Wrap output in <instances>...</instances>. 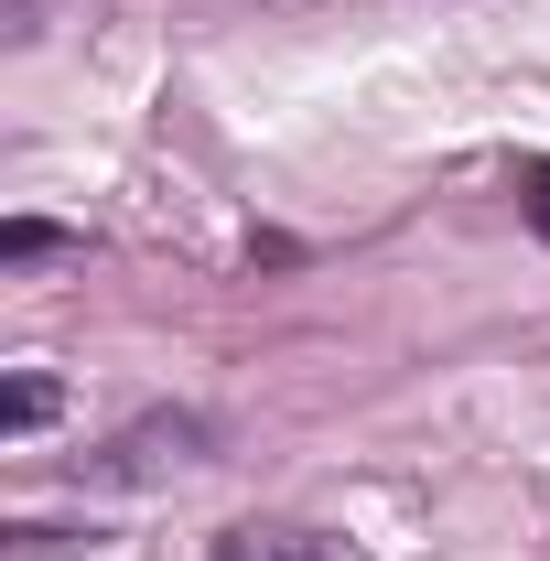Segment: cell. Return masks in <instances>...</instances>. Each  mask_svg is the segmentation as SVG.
Instances as JSON below:
<instances>
[{"instance_id":"1","label":"cell","mask_w":550,"mask_h":561,"mask_svg":"<svg viewBox=\"0 0 550 561\" xmlns=\"http://www.w3.org/2000/svg\"><path fill=\"white\" fill-rule=\"evenodd\" d=\"M55 249H76V238L44 227V216H11V227H0V260H55Z\"/></svg>"},{"instance_id":"2","label":"cell","mask_w":550,"mask_h":561,"mask_svg":"<svg viewBox=\"0 0 550 561\" xmlns=\"http://www.w3.org/2000/svg\"><path fill=\"white\" fill-rule=\"evenodd\" d=\"M44 411H55V389H44V378H11V400H0V421H11V432H33Z\"/></svg>"},{"instance_id":"3","label":"cell","mask_w":550,"mask_h":561,"mask_svg":"<svg viewBox=\"0 0 550 561\" xmlns=\"http://www.w3.org/2000/svg\"><path fill=\"white\" fill-rule=\"evenodd\" d=\"M529 227H540V238H550V162H540V173H529Z\"/></svg>"}]
</instances>
